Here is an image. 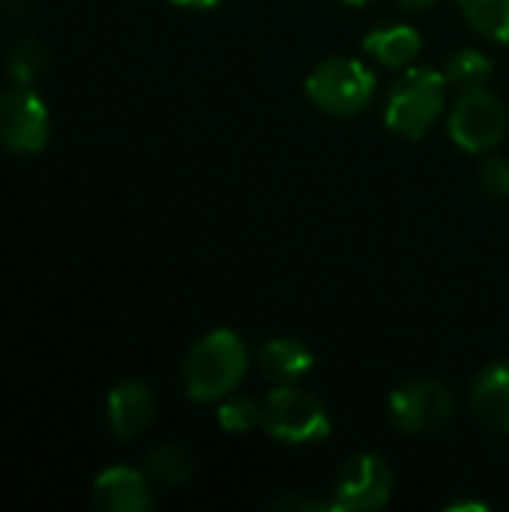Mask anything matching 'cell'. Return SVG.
Segmentation results:
<instances>
[{
  "label": "cell",
  "instance_id": "1",
  "mask_svg": "<svg viewBox=\"0 0 509 512\" xmlns=\"http://www.w3.org/2000/svg\"><path fill=\"white\" fill-rule=\"evenodd\" d=\"M249 366L246 342L231 330H213L183 360V387L195 402H219L237 390Z\"/></svg>",
  "mask_w": 509,
  "mask_h": 512
},
{
  "label": "cell",
  "instance_id": "2",
  "mask_svg": "<svg viewBox=\"0 0 509 512\" xmlns=\"http://www.w3.org/2000/svg\"><path fill=\"white\" fill-rule=\"evenodd\" d=\"M444 96H447V78L444 72L426 69V66H414L408 69L387 96V129L402 135V138H423L441 108H444Z\"/></svg>",
  "mask_w": 509,
  "mask_h": 512
},
{
  "label": "cell",
  "instance_id": "3",
  "mask_svg": "<svg viewBox=\"0 0 509 512\" xmlns=\"http://www.w3.org/2000/svg\"><path fill=\"white\" fill-rule=\"evenodd\" d=\"M306 96L333 117H354L372 102L375 75L354 57H327L309 72Z\"/></svg>",
  "mask_w": 509,
  "mask_h": 512
},
{
  "label": "cell",
  "instance_id": "4",
  "mask_svg": "<svg viewBox=\"0 0 509 512\" xmlns=\"http://www.w3.org/2000/svg\"><path fill=\"white\" fill-rule=\"evenodd\" d=\"M261 426L282 444H315L330 435L324 405L294 387H279L261 402Z\"/></svg>",
  "mask_w": 509,
  "mask_h": 512
},
{
  "label": "cell",
  "instance_id": "5",
  "mask_svg": "<svg viewBox=\"0 0 509 512\" xmlns=\"http://www.w3.org/2000/svg\"><path fill=\"white\" fill-rule=\"evenodd\" d=\"M447 129H450V138L468 153L495 150L507 135V108L486 87L462 90L450 111Z\"/></svg>",
  "mask_w": 509,
  "mask_h": 512
},
{
  "label": "cell",
  "instance_id": "6",
  "mask_svg": "<svg viewBox=\"0 0 509 512\" xmlns=\"http://www.w3.org/2000/svg\"><path fill=\"white\" fill-rule=\"evenodd\" d=\"M51 138V114L30 84L0 90V144L12 153H39Z\"/></svg>",
  "mask_w": 509,
  "mask_h": 512
},
{
  "label": "cell",
  "instance_id": "7",
  "mask_svg": "<svg viewBox=\"0 0 509 512\" xmlns=\"http://www.w3.org/2000/svg\"><path fill=\"white\" fill-rule=\"evenodd\" d=\"M453 414V396L444 384L411 381L390 396V417L399 432L423 435L441 429Z\"/></svg>",
  "mask_w": 509,
  "mask_h": 512
},
{
  "label": "cell",
  "instance_id": "8",
  "mask_svg": "<svg viewBox=\"0 0 509 512\" xmlns=\"http://www.w3.org/2000/svg\"><path fill=\"white\" fill-rule=\"evenodd\" d=\"M393 474L390 465L375 453H360L345 462L336 480V504L345 512L381 510L390 501Z\"/></svg>",
  "mask_w": 509,
  "mask_h": 512
},
{
  "label": "cell",
  "instance_id": "9",
  "mask_svg": "<svg viewBox=\"0 0 509 512\" xmlns=\"http://www.w3.org/2000/svg\"><path fill=\"white\" fill-rule=\"evenodd\" d=\"M105 414H108V426H111L114 438L132 441V438L144 435L156 417V402H153L150 387L141 381L117 384L105 399Z\"/></svg>",
  "mask_w": 509,
  "mask_h": 512
},
{
  "label": "cell",
  "instance_id": "10",
  "mask_svg": "<svg viewBox=\"0 0 509 512\" xmlns=\"http://www.w3.org/2000/svg\"><path fill=\"white\" fill-rule=\"evenodd\" d=\"M93 504L102 512H147L153 507L147 480L132 468H108L93 483Z\"/></svg>",
  "mask_w": 509,
  "mask_h": 512
},
{
  "label": "cell",
  "instance_id": "11",
  "mask_svg": "<svg viewBox=\"0 0 509 512\" xmlns=\"http://www.w3.org/2000/svg\"><path fill=\"white\" fill-rule=\"evenodd\" d=\"M471 411L474 417L492 429V432H509V363H492L483 369L471 387Z\"/></svg>",
  "mask_w": 509,
  "mask_h": 512
},
{
  "label": "cell",
  "instance_id": "12",
  "mask_svg": "<svg viewBox=\"0 0 509 512\" xmlns=\"http://www.w3.org/2000/svg\"><path fill=\"white\" fill-rule=\"evenodd\" d=\"M312 363H315L312 351L300 339H288V336L270 339L258 354L261 375L276 384H294L297 378H303L312 369Z\"/></svg>",
  "mask_w": 509,
  "mask_h": 512
},
{
  "label": "cell",
  "instance_id": "13",
  "mask_svg": "<svg viewBox=\"0 0 509 512\" xmlns=\"http://www.w3.org/2000/svg\"><path fill=\"white\" fill-rule=\"evenodd\" d=\"M363 48L387 69H402L408 63H414V57L420 54L423 42L420 33L408 24H393V27H378L366 36Z\"/></svg>",
  "mask_w": 509,
  "mask_h": 512
},
{
  "label": "cell",
  "instance_id": "14",
  "mask_svg": "<svg viewBox=\"0 0 509 512\" xmlns=\"http://www.w3.org/2000/svg\"><path fill=\"white\" fill-rule=\"evenodd\" d=\"M492 75V60L477 51V48H462L456 51L447 66H444V78H447V87H456L459 93L462 90H474V87H486Z\"/></svg>",
  "mask_w": 509,
  "mask_h": 512
},
{
  "label": "cell",
  "instance_id": "15",
  "mask_svg": "<svg viewBox=\"0 0 509 512\" xmlns=\"http://www.w3.org/2000/svg\"><path fill=\"white\" fill-rule=\"evenodd\" d=\"M462 15L495 42H509V0H459Z\"/></svg>",
  "mask_w": 509,
  "mask_h": 512
},
{
  "label": "cell",
  "instance_id": "16",
  "mask_svg": "<svg viewBox=\"0 0 509 512\" xmlns=\"http://www.w3.org/2000/svg\"><path fill=\"white\" fill-rule=\"evenodd\" d=\"M45 63H48L45 48L30 36L12 42V48L6 54V72H9L12 84H33L45 72Z\"/></svg>",
  "mask_w": 509,
  "mask_h": 512
},
{
  "label": "cell",
  "instance_id": "17",
  "mask_svg": "<svg viewBox=\"0 0 509 512\" xmlns=\"http://www.w3.org/2000/svg\"><path fill=\"white\" fill-rule=\"evenodd\" d=\"M147 471L153 474V480H159L162 486H180L192 477V459L174 447V444H162L156 450H150L147 456Z\"/></svg>",
  "mask_w": 509,
  "mask_h": 512
},
{
  "label": "cell",
  "instance_id": "18",
  "mask_svg": "<svg viewBox=\"0 0 509 512\" xmlns=\"http://www.w3.org/2000/svg\"><path fill=\"white\" fill-rule=\"evenodd\" d=\"M219 426L228 432H249V429L261 426V405L252 399H240V396L228 399L225 396V402L219 408Z\"/></svg>",
  "mask_w": 509,
  "mask_h": 512
},
{
  "label": "cell",
  "instance_id": "19",
  "mask_svg": "<svg viewBox=\"0 0 509 512\" xmlns=\"http://www.w3.org/2000/svg\"><path fill=\"white\" fill-rule=\"evenodd\" d=\"M480 186L492 198H507L509 195V159L504 156H489L480 168Z\"/></svg>",
  "mask_w": 509,
  "mask_h": 512
},
{
  "label": "cell",
  "instance_id": "20",
  "mask_svg": "<svg viewBox=\"0 0 509 512\" xmlns=\"http://www.w3.org/2000/svg\"><path fill=\"white\" fill-rule=\"evenodd\" d=\"M174 6H183V9H213L219 6L222 0H171Z\"/></svg>",
  "mask_w": 509,
  "mask_h": 512
},
{
  "label": "cell",
  "instance_id": "21",
  "mask_svg": "<svg viewBox=\"0 0 509 512\" xmlns=\"http://www.w3.org/2000/svg\"><path fill=\"white\" fill-rule=\"evenodd\" d=\"M405 9H426V6H432L435 0H399Z\"/></svg>",
  "mask_w": 509,
  "mask_h": 512
},
{
  "label": "cell",
  "instance_id": "22",
  "mask_svg": "<svg viewBox=\"0 0 509 512\" xmlns=\"http://www.w3.org/2000/svg\"><path fill=\"white\" fill-rule=\"evenodd\" d=\"M342 3H351V6H369V3H375V0H342Z\"/></svg>",
  "mask_w": 509,
  "mask_h": 512
}]
</instances>
